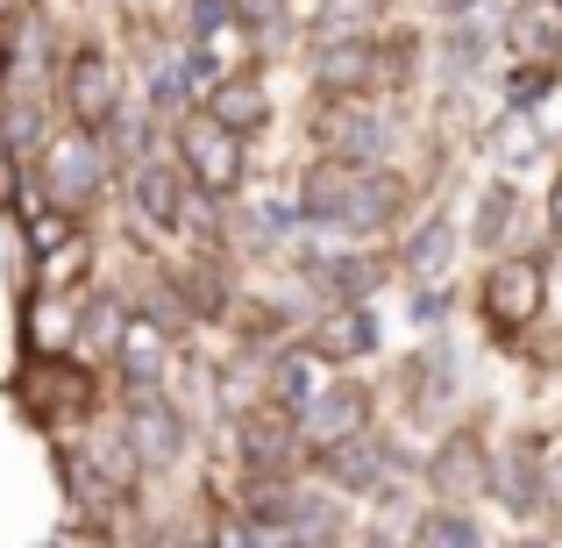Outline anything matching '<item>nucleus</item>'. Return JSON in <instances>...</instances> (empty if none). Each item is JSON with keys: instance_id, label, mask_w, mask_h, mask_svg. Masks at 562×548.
Here are the masks:
<instances>
[{"instance_id": "1", "label": "nucleus", "mask_w": 562, "mask_h": 548, "mask_svg": "<svg viewBox=\"0 0 562 548\" xmlns=\"http://www.w3.org/2000/svg\"><path fill=\"white\" fill-rule=\"evenodd\" d=\"M292 214L321 243H392L413 214H420V179L398 165H328L306 157L300 186H292Z\"/></svg>"}, {"instance_id": "2", "label": "nucleus", "mask_w": 562, "mask_h": 548, "mask_svg": "<svg viewBox=\"0 0 562 548\" xmlns=\"http://www.w3.org/2000/svg\"><path fill=\"white\" fill-rule=\"evenodd\" d=\"M50 449H57V484H65V499H71L79 521L136 513L150 470L136 463V449L122 441V427H79V435L50 441Z\"/></svg>"}, {"instance_id": "3", "label": "nucleus", "mask_w": 562, "mask_h": 548, "mask_svg": "<svg viewBox=\"0 0 562 548\" xmlns=\"http://www.w3.org/2000/svg\"><path fill=\"white\" fill-rule=\"evenodd\" d=\"M114 192V157L93 128H50L29 157V206H50L65 221H93L100 200Z\"/></svg>"}, {"instance_id": "4", "label": "nucleus", "mask_w": 562, "mask_h": 548, "mask_svg": "<svg viewBox=\"0 0 562 548\" xmlns=\"http://www.w3.org/2000/svg\"><path fill=\"white\" fill-rule=\"evenodd\" d=\"M8 399L22 406V421L36 435L65 441L100 421V364L71 357V349L65 357H22V370L8 378Z\"/></svg>"}, {"instance_id": "5", "label": "nucleus", "mask_w": 562, "mask_h": 548, "mask_svg": "<svg viewBox=\"0 0 562 548\" xmlns=\"http://www.w3.org/2000/svg\"><path fill=\"white\" fill-rule=\"evenodd\" d=\"M549 292L555 286H549V257L541 249H498V257H484L470 300H477V321L498 349H520L541 328V314H549Z\"/></svg>"}, {"instance_id": "6", "label": "nucleus", "mask_w": 562, "mask_h": 548, "mask_svg": "<svg viewBox=\"0 0 562 548\" xmlns=\"http://www.w3.org/2000/svg\"><path fill=\"white\" fill-rule=\"evenodd\" d=\"M292 278L306 292V314L314 306H371L384 286H392V264L371 243H300L292 249Z\"/></svg>"}, {"instance_id": "7", "label": "nucleus", "mask_w": 562, "mask_h": 548, "mask_svg": "<svg viewBox=\"0 0 562 548\" xmlns=\"http://www.w3.org/2000/svg\"><path fill=\"white\" fill-rule=\"evenodd\" d=\"M392 399H398V421L420 427V435L449 427L456 399H463V357H456L449 335H427V343H413L392 364Z\"/></svg>"}, {"instance_id": "8", "label": "nucleus", "mask_w": 562, "mask_h": 548, "mask_svg": "<svg viewBox=\"0 0 562 548\" xmlns=\"http://www.w3.org/2000/svg\"><path fill=\"white\" fill-rule=\"evenodd\" d=\"M492 449L498 441L484 435V421H456V427H441L435 441H427V456H420V492H427V506H484L492 499Z\"/></svg>"}, {"instance_id": "9", "label": "nucleus", "mask_w": 562, "mask_h": 548, "mask_svg": "<svg viewBox=\"0 0 562 548\" xmlns=\"http://www.w3.org/2000/svg\"><path fill=\"white\" fill-rule=\"evenodd\" d=\"M228 449H235V478H306L300 413L271 406V399H243L228 413Z\"/></svg>"}, {"instance_id": "10", "label": "nucleus", "mask_w": 562, "mask_h": 548, "mask_svg": "<svg viewBox=\"0 0 562 548\" xmlns=\"http://www.w3.org/2000/svg\"><path fill=\"white\" fill-rule=\"evenodd\" d=\"M306 143L328 165H392L398 157V122L384 100H321L314 122H306Z\"/></svg>"}, {"instance_id": "11", "label": "nucleus", "mask_w": 562, "mask_h": 548, "mask_svg": "<svg viewBox=\"0 0 562 548\" xmlns=\"http://www.w3.org/2000/svg\"><path fill=\"white\" fill-rule=\"evenodd\" d=\"M171 157H179L186 186L214 206H228L235 192L249 186V143H235L228 128H214L206 108H186L179 122H171Z\"/></svg>"}, {"instance_id": "12", "label": "nucleus", "mask_w": 562, "mask_h": 548, "mask_svg": "<svg viewBox=\"0 0 562 548\" xmlns=\"http://www.w3.org/2000/svg\"><path fill=\"white\" fill-rule=\"evenodd\" d=\"M306 79H314V100H384L378 29H314Z\"/></svg>"}, {"instance_id": "13", "label": "nucleus", "mask_w": 562, "mask_h": 548, "mask_svg": "<svg viewBox=\"0 0 562 548\" xmlns=\"http://www.w3.org/2000/svg\"><path fill=\"white\" fill-rule=\"evenodd\" d=\"M378 427V384L371 378H349V370H328L321 392L300 406V441L306 456L314 449H335V441H357Z\"/></svg>"}, {"instance_id": "14", "label": "nucleus", "mask_w": 562, "mask_h": 548, "mask_svg": "<svg viewBox=\"0 0 562 548\" xmlns=\"http://www.w3.org/2000/svg\"><path fill=\"white\" fill-rule=\"evenodd\" d=\"M122 200H128L136 235H157V243L186 235L192 186H186V171H179V157H171V150H150L143 165H128V171H122Z\"/></svg>"}, {"instance_id": "15", "label": "nucleus", "mask_w": 562, "mask_h": 548, "mask_svg": "<svg viewBox=\"0 0 562 548\" xmlns=\"http://www.w3.org/2000/svg\"><path fill=\"white\" fill-rule=\"evenodd\" d=\"M122 441L136 449L143 470H179L192 449V421L165 384L157 392H122Z\"/></svg>"}, {"instance_id": "16", "label": "nucleus", "mask_w": 562, "mask_h": 548, "mask_svg": "<svg viewBox=\"0 0 562 548\" xmlns=\"http://www.w3.org/2000/svg\"><path fill=\"white\" fill-rule=\"evenodd\" d=\"M57 108H65L71 128H108L114 108H122V71H114V57L100 51V43H71L65 65H57Z\"/></svg>"}, {"instance_id": "17", "label": "nucleus", "mask_w": 562, "mask_h": 548, "mask_svg": "<svg viewBox=\"0 0 562 548\" xmlns=\"http://www.w3.org/2000/svg\"><path fill=\"white\" fill-rule=\"evenodd\" d=\"M292 343H300L321 370H357V364H371L384 349V321H378V306H314Z\"/></svg>"}, {"instance_id": "18", "label": "nucleus", "mask_w": 562, "mask_h": 548, "mask_svg": "<svg viewBox=\"0 0 562 548\" xmlns=\"http://www.w3.org/2000/svg\"><path fill=\"white\" fill-rule=\"evenodd\" d=\"M456 249H463V221L435 200L384 243V264H392V278H406V286H441L449 264H456Z\"/></svg>"}, {"instance_id": "19", "label": "nucleus", "mask_w": 562, "mask_h": 548, "mask_svg": "<svg viewBox=\"0 0 562 548\" xmlns=\"http://www.w3.org/2000/svg\"><path fill=\"white\" fill-rule=\"evenodd\" d=\"M541 456H549L541 427H520L492 449V499L513 527H541Z\"/></svg>"}, {"instance_id": "20", "label": "nucleus", "mask_w": 562, "mask_h": 548, "mask_svg": "<svg viewBox=\"0 0 562 548\" xmlns=\"http://www.w3.org/2000/svg\"><path fill=\"white\" fill-rule=\"evenodd\" d=\"M171 357H179V335L165 328L157 314H143V306H128V328H122V343H114V384L122 392H157V384L171 378Z\"/></svg>"}, {"instance_id": "21", "label": "nucleus", "mask_w": 562, "mask_h": 548, "mask_svg": "<svg viewBox=\"0 0 562 548\" xmlns=\"http://www.w3.org/2000/svg\"><path fill=\"white\" fill-rule=\"evenodd\" d=\"M200 108H206V122L228 128L235 143H257V136L278 128V100H271V79H263V71H221Z\"/></svg>"}, {"instance_id": "22", "label": "nucleus", "mask_w": 562, "mask_h": 548, "mask_svg": "<svg viewBox=\"0 0 562 548\" xmlns=\"http://www.w3.org/2000/svg\"><path fill=\"white\" fill-rule=\"evenodd\" d=\"M86 286H100V235L93 228H71V235H57L43 257H29V292L79 300Z\"/></svg>"}, {"instance_id": "23", "label": "nucleus", "mask_w": 562, "mask_h": 548, "mask_svg": "<svg viewBox=\"0 0 562 548\" xmlns=\"http://www.w3.org/2000/svg\"><path fill=\"white\" fill-rule=\"evenodd\" d=\"M128 306L136 300H128L122 286H86L79 306H71V357L108 364L114 343H122V328H128Z\"/></svg>"}, {"instance_id": "24", "label": "nucleus", "mask_w": 562, "mask_h": 548, "mask_svg": "<svg viewBox=\"0 0 562 548\" xmlns=\"http://www.w3.org/2000/svg\"><path fill=\"white\" fill-rule=\"evenodd\" d=\"M520 214H527L520 179H484L477 186V206H470V221H463V243L477 249V257H498V249L520 235Z\"/></svg>"}, {"instance_id": "25", "label": "nucleus", "mask_w": 562, "mask_h": 548, "mask_svg": "<svg viewBox=\"0 0 562 548\" xmlns=\"http://www.w3.org/2000/svg\"><path fill=\"white\" fill-rule=\"evenodd\" d=\"M498 43H506V65L562 57V0H513L498 22Z\"/></svg>"}, {"instance_id": "26", "label": "nucleus", "mask_w": 562, "mask_h": 548, "mask_svg": "<svg viewBox=\"0 0 562 548\" xmlns=\"http://www.w3.org/2000/svg\"><path fill=\"white\" fill-rule=\"evenodd\" d=\"M321 378H328V370L306 357L300 343H278L271 357H257V399H271V406H285V413H300L306 399L321 392Z\"/></svg>"}, {"instance_id": "27", "label": "nucleus", "mask_w": 562, "mask_h": 548, "mask_svg": "<svg viewBox=\"0 0 562 548\" xmlns=\"http://www.w3.org/2000/svg\"><path fill=\"white\" fill-rule=\"evenodd\" d=\"M200 548H292V535H285V527H271V521H257V513L235 506V499H214V492H206Z\"/></svg>"}, {"instance_id": "28", "label": "nucleus", "mask_w": 562, "mask_h": 548, "mask_svg": "<svg viewBox=\"0 0 562 548\" xmlns=\"http://www.w3.org/2000/svg\"><path fill=\"white\" fill-rule=\"evenodd\" d=\"M484 51H492V29L470 14V22H441V36H435V65H441V79L449 86H470L484 71Z\"/></svg>"}, {"instance_id": "29", "label": "nucleus", "mask_w": 562, "mask_h": 548, "mask_svg": "<svg viewBox=\"0 0 562 548\" xmlns=\"http://www.w3.org/2000/svg\"><path fill=\"white\" fill-rule=\"evenodd\" d=\"M562 86V57H541V65H506L498 71V114H535Z\"/></svg>"}, {"instance_id": "30", "label": "nucleus", "mask_w": 562, "mask_h": 548, "mask_svg": "<svg viewBox=\"0 0 562 548\" xmlns=\"http://www.w3.org/2000/svg\"><path fill=\"white\" fill-rule=\"evenodd\" d=\"M413 548H484V527H477V513H463V506H420Z\"/></svg>"}, {"instance_id": "31", "label": "nucleus", "mask_w": 562, "mask_h": 548, "mask_svg": "<svg viewBox=\"0 0 562 548\" xmlns=\"http://www.w3.org/2000/svg\"><path fill=\"white\" fill-rule=\"evenodd\" d=\"M378 71H384V100L406 93L420 79V36L413 29H378Z\"/></svg>"}, {"instance_id": "32", "label": "nucleus", "mask_w": 562, "mask_h": 548, "mask_svg": "<svg viewBox=\"0 0 562 548\" xmlns=\"http://www.w3.org/2000/svg\"><path fill=\"white\" fill-rule=\"evenodd\" d=\"M228 22L257 43H278L292 29V14H285V0H228Z\"/></svg>"}, {"instance_id": "33", "label": "nucleus", "mask_w": 562, "mask_h": 548, "mask_svg": "<svg viewBox=\"0 0 562 548\" xmlns=\"http://www.w3.org/2000/svg\"><path fill=\"white\" fill-rule=\"evenodd\" d=\"M29 206V157L0 136V221H14Z\"/></svg>"}, {"instance_id": "34", "label": "nucleus", "mask_w": 562, "mask_h": 548, "mask_svg": "<svg viewBox=\"0 0 562 548\" xmlns=\"http://www.w3.org/2000/svg\"><path fill=\"white\" fill-rule=\"evenodd\" d=\"M541 527L562 535V441L549 435V456H541Z\"/></svg>"}, {"instance_id": "35", "label": "nucleus", "mask_w": 562, "mask_h": 548, "mask_svg": "<svg viewBox=\"0 0 562 548\" xmlns=\"http://www.w3.org/2000/svg\"><path fill=\"white\" fill-rule=\"evenodd\" d=\"M186 29H192V43H214L221 29H235V22H228V0H192Z\"/></svg>"}, {"instance_id": "36", "label": "nucleus", "mask_w": 562, "mask_h": 548, "mask_svg": "<svg viewBox=\"0 0 562 548\" xmlns=\"http://www.w3.org/2000/svg\"><path fill=\"white\" fill-rule=\"evenodd\" d=\"M413 321H420V328H441V321H449V286H413Z\"/></svg>"}, {"instance_id": "37", "label": "nucleus", "mask_w": 562, "mask_h": 548, "mask_svg": "<svg viewBox=\"0 0 562 548\" xmlns=\"http://www.w3.org/2000/svg\"><path fill=\"white\" fill-rule=\"evenodd\" d=\"M541 214H549V243H555V257H562V171L549 179V200H541Z\"/></svg>"}, {"instance_id": "38", "label": "nucleus", "mask_w": 562, "mask_h": 548, "mask_svg": "<svg viewBox=\"0 0 562 548\" xmlns=\"http://www.w3.org/2000/svg\"><path fill=\"white\" fill-rule=\"evenodd\" d=\"M392 0H328V14H349V22H378Z\"/></svg>"}, {"instance_id": "39", "label": "nucleus", "mask_w": 562, "mask_h": 548, "mask_svg": "<svg viewBox=\"0 0 562 548\" xmlns=\"http://www.w3.org/2000/svg\"><path fill=\"white\" fill-rule=\"evenodd\" d=\"M477 8H484V0H435V14H441V22H470Z\"/></svg>"}, {"instance_id": "40", "label": "nucleus", "mask_w": 562, "mask_h": 548, "mask_svg": "<svg viewBox=\"0 0 562 548\" xmlns=\"http://www.w3.org/2000/svg\"><path fill=\"white\" fill-rule=\"evenodd\" d=\"M8 71H14V51H8V29H0V93H8Z\"/></svg>"}, {"instance_id": "41", "label": "nucleus", "mask_w": 562, "mask_h": 548, "mask_svg": "<svg viewBox=\"0 0 562 548\" xmlns=\"http://www.w3.org/2000/svg\"><path fill=\"white\" fill-rule=\"evenodd\" d=\"M513 548H555V535H535V527H527V541H513Z\"/></svg>"}, {"instance_id": "42", "label": "nucleus", "mask_w": 562, "mask_h": 548, "mask_svg": "<svg viewBox=\"0 0 562 548\" xmlns=\"http://www.w3.org/2000/svg\"><path fill=\"white\" fill-rule=\"evenodd\" d=\"M555 548H562V541H555Z\"/></svg>"}]
</instances>
